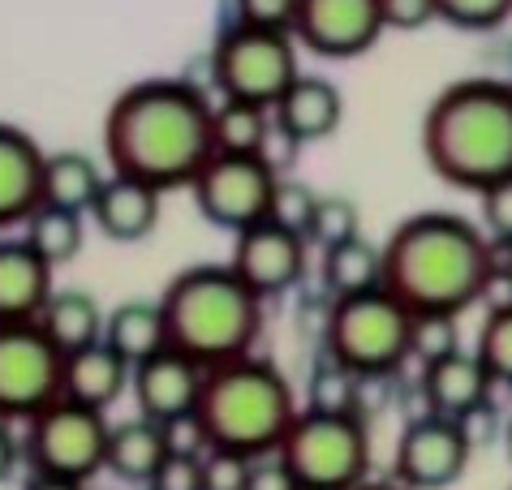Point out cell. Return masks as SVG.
Wrapping results in <instances>:
<instances>
[{
	"mask_svg": "<svg viewBox=\"0 0 512 490\" xmlns=\"http://www.w3.org/2000/svg\"><path fill=\"white\" fill-rule=\"evenodd\" d=\"M104 155L117 177L147 181L155 190H190L216 142L211 99L186 78H147L112 99L104 117Z\"/></svg>",
	"mask_w": 512,
	"mask_h": 490,
	"instance_id": "6da1fadb",
	"label": "cell"
},
{
	"mask_svg": "<svg viewBox=\"0 0 512 490\" xmlns=\"http://www.w3.org/2000/svg\"><path fill=\"white\" fill-rule=\"evenodd\" d=\"M495 245L457 211H422L383 241V288L414 314H465L487 293Z\"/></svg>",
	"mask_w": 512,
	"mask_h": 490,
	"instance_id": "7a4b0ae2",
	"label": "cell"
},
{
	"mask_svg": "<svg viewBox=\"0 0 512 490\" xmlns=\"http://www.w3.org/2000/svg\"><path fill=\"white\" fill-rule=\"evenodd\" d=\"M422 155L452 190L482 194L512 177V82L465 78L439 91L422 117Z\"/></svg>",
	"mask_w": 512,
	"mask_h": 490,
	"instance_id": "3957f363",
	"label": "cell"
},
{
	"mask_svg": "<svg viewBox=\"0 0 512 490\" xmlns=\"http://www.w3.org/2000/svg\"><path fill=\"white\" fill-rule=\"evenodd\" d=\"M168 349L194 357L198 366H220L254 353L263 336V297L246 288L229 263L186 267L168 280L164 297Z\"/></svg>",
	"mask_w": 512,
	"mask_h": 490,
	"instance_id": "277c9868",
	"label": "cell"
},
{
	"mask_svg": "<svg viewBox=\"0 0 512 490\" xmlns=\"http://www.w3.org/2000/svg\"><path fill=\"white\" fill-rule=\"evenodd\" d=\"M198 422L207 430L211 448L267 456L280 448L297 417V396L284 370L263 357H233V362L207 366L203 396H198Z\"/></svg>",
	"mask_w": 512,
	"mask_h": 490,
	"instance_id": "5b68a950",
	"label": "cell"
},
{
	"mask_svg": "<svg viewBox=\"0 0 512 490\" xmlns=\"http://www.w3.org/2000/svg\"><path fill=\"white\" fill-rule=\"evenodd\" d=\"M409 323L414 310L388 288L336 297L323 323V353L358 379H392L409 362Z\"/></svg>",
	"mask_w": 512,
	"mask_h": 490,
	"instance_id": "8992f818",
	"label": "cell"
},
{
	"mask_svg": "<svg viewBox=\"0 0 512 490\" xmlns=\"http://www.w3.org/2000/svg\"><path fill=\"white\" fill-rule=\"evenodd\" d=\"M276 452L302 490H358L371 478V426L362 413L297 409Z\"/></svg>",
	"mask_w": 512,
	"mask_h": 490,
	"instance_id": "52a82bcc",
	"label": "cell"
},
{
	"mask_svg": "<svg viewBox=\"0 0 512 490\" xmlns=\"http://www.w3.org/2000/svg\"><path fill=\"white\" fill-rule=\"evenodd\" d=\"M297 69V39L293 31H263V26L229 22L211 48V78L224 99H246L259 108H276L289 91Z\"/></svg>",
	"mask_w": 512,
	"mask_h": 490,
	"instance_id": "ba28073f",
	"label": "cell"
},
{
	"mask_svg": "<svg viewBox=\"0 0 512 490\" xmlns=\"http://www.w3.org/2000/svg\"><path fill=\"white\" fill-rule=\"evenodd\" d=\"M108 417L78 400H52L26 422L22 456L31 473H52L69 482H91L108 456Z\"/></svg>",
	"mask_w": 512,
	"mask_h": 490,
	"instance_id": "9c48e42d",
	"label": "cell"
},
{
	"mask_svg": "<svg viewBox=\"0 0 512 490\" xmlns=\"http://www.w3.org/2000/svg\"><path fill=\"white\" fill-rule=\"evenodd\" d=\"M65 357L39 323H0V422H31L61 400Z\"/></svg>",
	"mask_w": 512,
	"mask_h": 490,
	"instance_id": "30bf717a",
	"label": "cell"
},
{
	"mask_svg": "<svg viewBox=\"0 0 512 490\" xmlns=\"http://www.w3.org/2000/svg\"><path fill=\"white\" fill-rule=\"evenodd\" d=\"M276 181L280 177L263 164V155L216 151L190 181V194H194V207L203 220L224 228V233H241V228L267 220Z\"/></svg>",
	"mask_w": 512,
	"mask_h": 490,
	"instance_id": "8fae6325",
	"label": "cell"
},
{
	"mask_svg": "<svg viewBox=\"0 0 512 490\" xmlns=\"http://www.w3.org/2000/svg\"><path fill=\"white\" fill-rule=\"evenodd\" d=\"M469 456H474V448L465 443L457 417L426 409L396 439L392 473L405 490H448L465 478Z\"/></svg>",
	"mask_w": 512,
	"mask_h": 490,
	"instance_id": "7c38bea8",
	"label": "cell"
},
{
	"mask_svg": "<svg viewBox=\"0 0 512 490\" xmlns=\"http://www.w3.org/2000/svg\"><path fill=\"white\" fill-rule=\"evenodd\" d=\"M383 35L379 0H297L293 39L323 61H353Z\"/></svg>",
	"mask_w": 512,
	"mask_h": 490,
	"instance_id": "4fadbf2b",
	"label": "cell"
},
{
	"mask_svg": "<svg viewBox=\"0 0 512 490\" xmlns=\"http://www.w3.org/2000/svg\"><path fill=\"white\" fill-rule=\"evenodd\" d=\"M306 263H310V241L302 233H289V228L272 224V220H259V224L233 233L229 267L263 301L293 293L306 276Z\"/></svg>",
	"mask_w": 512,
	"mask_h": 490,
	"instance_id": "5bb4252c",
	"label": "cell"
},
{
	"mask_svg": "<svg viewBox=\"0 0 512 490\" xmlns=\"http://www.w3.org/2000/svg\"><path fill=\"white\" fill-rule=\"evenodd\" d=\"M203 374L207 366H198L194 357L164 349L147 357L142 366H134L130 374V396L138 400V413L151 417V422H173V417H186L198 409V396H203Z\"/></svg>",
	"mask_w": 512,
	"mask_h": 490,
	"instance_id": "9a60e30c",
	"label": "cell"
},
{
	"mask_svg": "<svg viewBox=\"0 0 512 490\" xmlns=\"http://www.w3.org/2000/svg\"><path fill=\"white\" fill-rule=\"evenodd\" d=\"M160 198H164V194L155 190V185L108 172L87 215H91L95 228H99V233H104L108 241L134 245V241H147V237L155 233V224H160Z\"/></svg>",
	"mask_w": 512,
	"mask_h": 490,
	"instance_id": "2e32d148",
	"label": "cell"
},
{
	"mask_svg": "<svg viewBox=\"0 0 512 490\" xmlns=\"http://www.w3.org/2000/svg\"><path fill=\"white\" fill-rule=\"evenodd\" d=\"M272 121L293 142L310 147V142H323L340 129V121H345V95H340L336 82H327L319 74H297L289 82V91L276 99Z\"/></svg>",
	"mask_w": 512,
	"mask_h": 490,
	"instance_id": "e0dca14e",
	"label": "cell"
},
{
	"mask_svg": "<svg viewBox=\"0 0 512 490\" xmlns=\"http://www.w3.org/2000/svg\"><path fill=\"white\" fill-rule=\"evenodd\" d=\"M44 147L18 125L0 121V228L26 224L39 207V181H44Z\"/></svg>",
	"mask_w": 512,
	"mask_h": 490,
	"instance_id": "ac0fdd59",
	"label": "cell"
},
{
	"mask_svg": "<svg viewBox=\"0 0 512 490\" xmlns=\"http://www.w3.org/2000/svg\"><path fill=\"white\" fill-rule=\"evenodd\" d=\"M52 297V267L26 237H0V323H35Z\"/></svg>",
	"mask_w": 512,
	"mask_h": 490,
	"instance_id": "d6986e66",
	"label": "cell"
},
{
	"mask_svg": "<svg viewBox=\"0 0 512 490\" xmlns=\"http://www.w3.org/2000/svg\"><path fill=\"white\" fill-rule=\"evenodd\" d=\"M422 400L431 413H444V417H461L469 413L474 405H482V400H491L500 387L491 383L487 366L478 362V353H448L439 357V362L422 366Z\"/></svg>",
	"mask_w": 512,
	"mask_h": 490,
	"instance_id": "ffe728a7",
	"label": "cell"
},
{
	"mask_svg": "<svg viewBox=\"0 0 512 490\" xmlns=\"http://www.w3.org/2000/svg\"><path fill=\"white\" fill-rule=\"evenodd\" d=\"M130 374H134V366L99 340V344H87V349L65 357L61 396L78 400V405H87V409L108 413L125 392H130Z\"/></svg>",
	"mask_w": 512,
	"mask_h": 490,
	"instance_id": "44dd1931",
	"label": "cell"
},
{
	"mask_svg": "<svg viewBox=\"0 0 512 490\" xmlns=\"http://www.w3.org/2000/svg\"><path fill=\"white\" fill-rule=\"evenodd\" d=\"M168 456V443H164V426L151 422V417H130V422H117L108 430V456H104V469L112 473L117 482H130V486H151V478L160 473Z\"/></svg>",
	"mask_w": 512,
	"mask_h": 490,
	"instance_id": "7402d4cb",
	"label": "cell"
},
{
	"mask_svg": "<svg viewBox=\"0 0 512 490\" xmlns=\"http://www.w3.org/2000/svg\"><path fill=\"white\" fill-rule=\"evenodd\" d=\"M104 344L130 366H142L147 357L168 349V327L160 301H121L104 314Z\"/></svg>",
	"mask_w": 512,
	"mask_h": 490,
	"instance_id": "603a6c76",
	"label": "cell"
},
{
	"mask_svg": "<svg viewBox=\"0 0 512 490\" xmlns=\"http://www.w3.org/2000/svg\"><path fill=\"white\" fill-rule=\"evenodd\" d=\"M35 323L56 349H61V357L104 340V310H99V301L91 293H82V288H65V293L52 288L48 306L39 310Z\"/></svg>",
	"mask_w": 512,
	"mask_h": 490,
	"instance_id": "cb8c5ba5",
	"label": "cell"
},
{
	"mask_svg": "<svg viewBox=\"0 0 512 490\" xmlns=\"http://www.w3.org/2000/svg\"><path fill=\"white\" fill-rule=\"evenodd\" d=\"M323 297H353V293H371L383 284V245L366 241L362 233L349 241H336L323 250Z\"/></svg>",
	"mask_w": 512,
	"mask_h": 490,
	"instance_id": "d4e9b609",
	"label": "cell"
},
{
	"mask_svg": "<svg viewBox=\"0 0 512 490\" xmlns=\"http://www.w3.org/2000/svg\"><path fill=\"white\" fill-rule=\"evenodd\" d=\"M104 172L91 160L87 151H52L44 155V181H39V203L48 207H65V211H82L87 215Z\"/></svg>",
	"mask_w": 512,
	"mask_h": 490,
	"instance_id": "484cf974",
	"label": "cell"
},
{
	"mask_svg": "<svg viewBox=\"0 0 512 490\" xmlns=\"http://www.w3.org/2000/svg\"><path fill=\"white\" fill-rule=\"evenodd\" d=\"M22 237L48 267H65L82 254V241H87V215L39 203L31 215H26Z\"/></svg>",
	"mask_w": 512,
	"mask_h": 490,
	"instance_id": "4316f807",
	"label": "cell"
},
{
	"mask_svg": "<svg viewBox=\"0 0 512 490\" xmlns=\"http://www.w3.org/2000/svg\"><path fill=\"white\" fill-rule=\"evenodd\" d=\"M272 134V108L246 104V99H220L211 104V142L224 155H259Z\"/></svg>",
	"mask_w": 512,
	"mask_h": 490,
	"instance_id": "83f0119b",
	"label": "cell"
},
{
	"mask_svg": "<svg viewBox=\"0 0 512 490\" xmlns=\"http://www.w3.org/2000/svg\"><path fill=\"white\" fill-rule=\"evenodd\" d=\"M306 409H315V413H362V379L353 370H345L340 362H332V357H323V362L315 366V374H310Z\"/></svg>",
	"mask_w": 512,
	"mask_h": 490,
	"instance_id": "f1b7e54d",
	"label": "cell"
},
{
	"mask_svg": "<svg viewBox=\"0 0 512 490\" xmlns=\"http://www.w3.org/2000/svg\"><path fill=\"white\" fill-rule=\"evenodd\" d=\"M478 362L487 366L495 387L512 392V306H495L487 310V323L478 331Z\"/></svg>",
	"mask_w": 512,
	"mask_h": 490,
	"instance_id": "f546056e",
	"label": "cell"
},
{
	"mask_svg": "<svg viewBox=\"0 0 512 490\" xmlns=\"http://www.w3.org/2000/svg\"><path fill=\"white\" fill-rule=\"evenodd\" d=\"M461 314H414V323H409V357L422 366L439 362V357L457 353L461 349V327H457Z\"/></svg>",
	"mask_w": 512,
	"mask_h": 490,
	"instance_id": "4dcf8cb0",
	"label": "cell"
},
{
	"mask_svg": "<svg viewBox=\"0 0 512 490\" xmlns=\"http://www.w3.org/2000/svg\"><path fill=\"white\" fill-rule=\"evenodd\" d=\"M358 233H362V211H358V203L345 198V194H319L315 220H310L306 241L319 245V250H327V245L349 241V237H358Z\"/></svg>",
	"mask_w": 512,
	"mask_h": 490,
	"instance_id": "1f68e13d",
	"label": "cell"
},
{
	"mask_svg": "<svg viewBox=\"0 0 512 490\" xmlns=\"http://www.w3.org/2000/svg\"><path fill=\"white\" fill-rule=\"evenodd\" d=\"M315 203L319 194L310 190L306 181H293V177H280L276 181V194H272V211H267V220L289 228V233H310V220H315Z\"/></svg>",
	"mask_w": 512,
	"mask_h": 490,
	"instance_id": "d6a6232c",
	"label": "cell"
},
{
	"mask_svg": "<svg viewBox=\"0 0 512 490\" xmlns=\"http://www.w3.org/2000/svg\"><path fill=\"white\" fill-rule=\"evenodd\" d=\"M435 13L457 31H500L512 18V0H435Z\"/></svg>",
	"mask_w": 512,
	"mask_h": 490,
	"instance_id": "836d02e7",
	"label": "cell"
},
{
	"mask_svg": "<svg viewBox=\"0 0 512 490\" xmlns=\"http://www.w3.org/2000/svg\"><path fill=\"white\" fill-rule=\"evenodd\" d=\"M478 203H482V233L495 245L512 241V177L487 185V190L478 194Z\"/></svg>",
	"mask_w": 512,
	"mask_h": 490,
	"instance_id": "e575fe53",
	"label": "cell"
},
{
	"mask_svg": "<svg viewBox=\"0 0 512 490\" xmlns=\"http://www.w3.org/2000/svg\"><path fill=\"white\" fill-rule=\"evenodd\" d=\"M250 460H254V456L224 452V448H207V452H203V490H246Z\"/></svg>",
	"mask_w": 512,
	"mask_h": 490,
	"instance_id": "d590c367",
	"label": "cell"
},
{
	"mask_svg": "<svg viewBox=\"0 0 512 490\" xmlns=\"http://www.w3.org/2000/svg\"><path fill=\"white\" fill-rule=\"evenodd\" d=\"M297 0H233V22L263 26V31H293Z\"/></svg>",
	"mask_w": 512,
	"mask_h": 490,
	"instance_id": "8d00e7d4",
	"label": "cell"
},
{
	"mask_svg": "<svg viewBox=\"0 0 512 490\" xmlns=\"http://www.w3.org/2000/svg\"><path fill=\"white\" fill-rule=\"evenodd\" d=\"M457 426H461V435H465V443L474 452H482V448H491V443L504 439V417H500V409H495V396L482 400V405H474L469 413H461Z\"/></svg>",
	"mask_w": 512,
	"mask_h": 490,
	"instance_id": "74e56055",
	"label": "cell"
},
{
	"mask_svg": "<svg viewBox=\"0 0 512 490\" xmlns=\"http://www.w3.org/2000/svg\"><path fill=\"white\" fill-rule=\"evenodd\" d=\"M383 31H422V26L439 22L435 0H379Z\"/></svg>",
	"mask_w": 512,
	"mask_h": 490,
	"instance_id": "f35d334b",
	"label": "cell"
},
{
	"mask_svg": "<svg viewBox=\"0 0 512 490\" xmlns=\"http://www.w3.org/2000/svg\"><path fill=\"white\" fill-rule=\"evenodd\" d=\"M151 490H203V456L168 452L160 473L151 478Z\"/></svg>",
	"mask_w": 512,
	"mask_h": 490,
	"instance_id": "ab89813d",
	"label": "cell"
},
{
	"mask_svg": "<svg viewBox=\"0 0 512 490\" xmlns=\"http://www.w3.org/2000/svg\"><path fill=\"white\" fill-rule=\"evenodd\" d=\"M246 490H302V482L293 478V469L280 460V452H267L250 460Z\"/></svg>",
	"mask_w": 512,
	"mask_h": 490,
	"instance_id": "60d3db41",
	"label": "cell"
},
{
	"mask_svg": "<svg viewBox=\"0 0 512 490\" xmlns=\"http://www.w3.org/2000/svg\"><path fill=\"white\" fill-rule=\"evenodd\" d=\"M164 443H168V452H177V456H203L211 448L207 430H203V422H198V413L164 422Z\"/></svg>",
	"mask_w": 512,
	"mask_h": 490,
	"instance_id": "b9f144b4",
	"label": "cell"
},
{
	"mask_svg": "<svg viewBox=\"0 0 512 490\" xmlns=\"http://www.w3.org/2000/svg\"><path fill=\"white\" fill-rule=\"evenodd\" d=\"M18 460H22V443L13 439L9 422H0V482H9V478H13V469H18Z\"/></svg>",
	"mask_w": 512,
	"mask_h": 490,
	"instance_id": "7bdbcfd3",
	"label": "cell"
},
{
	"mask_svg": "<svg viewBox=\"0 0 512 490\" xmlns=\"http://www.w3.org/2000/svg\"><path fill=\"white\" fill-rule=\"evenodd\" d=\"M22 490H87V482H69V478H52V473H31Z\"/></svg>",
	"mask_w": 512,
	"mask_h": 490,
	"instance_id": "ee69618b",
	"label": "cell"
},
{
	"mask_svg": "<svg viewBox=\"0 0 512 490\" xmlns=\"http://www.w3.org/2000/svg\"><path fill=\"white\" fill-rule=\"evenodd\" d=\"M495 245V241H491ZM495 271L512 284V241H504V245H495Z\"/></svg>",
	"mask_w": 512,
	"mask_h": 490,
	"instance_id": "f6af8a7d",
	"label": "cell"
},
{
	"mask_svg": "<svg viewBox=\"0 0 512 490\" xmlns=\"http://www.w3.org/2000/svg\"><path fill=\"white\" fill-rule=\"evenodd\" d=\"M504 456H508V465H512V417H504Z\"/></svg>",
	"mask_w": 512,
	"mask_h": 490,
	"instance_id": "bcb514c9",
	"label": "cell"
},
{
	"mask_svg": "<svg viewBox=\"0 0 512 490\" xmlns=\"http://www.w3.org/2000/svg\"><path fill=\"white\" fill-rule=\"evenodd\" d=\"M358 490H388V486H366V482H362V486H358Z\"/></svg>",
	"mask_w": 512,
	"mask_h": 490,
	"instance_id": "7dc6e473",
	"label": "cell"
},
{
	"mask_svg": "<svg viewBox=\"0 0 512 490\" xmlns=\"http://www.w3.org/2000/svg\"><path fill=\"white\" fill-rule=\"evenodd\" d=\"M138 490H151V486H138Z\"/></svg>",
	"mask_w": 512,
	"mask_h": 490,
	"instance_id": "c3c4849f",
	"label": "cell"
}]
</instances>
